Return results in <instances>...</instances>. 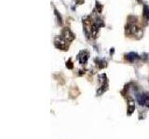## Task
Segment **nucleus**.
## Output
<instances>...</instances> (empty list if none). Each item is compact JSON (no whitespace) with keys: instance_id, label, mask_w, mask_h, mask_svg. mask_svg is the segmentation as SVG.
I'll use <instances>...</instances> for the list:
<instances>
[{"instance_id":"1","label":"nucleus","mask_w":149,"mask_h":139,"mask_svg":"<svg viewBox=\"0 0 149 139\" xmlns=\"http://www.w3.org/2000/svg\"><path fill=\"white\" fill-rule=\"evenodd\" d=\"M125 33H126V34H129V35L130 34L138 35V38H140L143 34V31L134 22H129L126 25V28H125Z\"/></svg>"},{"instance_id":"12","label":"nucleus","mask_w":149,"mask_h":139,"mask_svg":"<svg viewBox=\"0 0 149 139\" xmlns=\"http://www.w3.org/2000/svg\"><path fill=\"white\" fill-rule=\"evenodd\" d=\"M96 10L98 13H102V6L99 2H96Z\"/></svg>"},{"instance_id":"7","label":"nucleus","mask_w":149,"mask_h":139,"mask_svg":"<svg viewBox=\"0 0 149 139\" xmlns=\"http://www.w3.org/2000/svg\"><path fill=\"white\" fill-rule=\"evenodd\" d=\"M126 59H128L129 61L133 62V61H135V60H137V59H139V56L137 55V53H134V52H130V53H128V54L126 55Z\"/></svg>"},{"instance_id":"6","label":"nucleus","mask_w":149,"mask_h":139,"mask_svg":"<svg viewBox=\"0 0 149 139\" xmlns=\"http://www.w3.org/2000/svg\"><path fill=\"white\" fill-rule=\"evenodd\" d=\"M89 58V51H87V50L80 51V53L77 56V59L79 60V63L82 64V65H84V64H86L88 62Z\"/></svg>"},{"instance_id":"13","label":"nucleus","mask_w":149,"mask_h":139,"mask_svg":"<svg viewBox=\"0 0 149 139\" xmlns=\"http://www.w3.org/2000/svg\"><path fill=\"white\" fill-rule=\"evenodd\" d=\"M66 67L68 68V69H70V70L73 69V62H72V60H71V59H69L68 61L66 62Z\"/></svg>"},{"instance_id":"9","label":"nucleus","mask_w":149,"mask_h":139,"mask_svg":"<svg viewBox=\"0 0 149 139\" xmlns=\"http://www.w3.org/2000/svg\"><path fill=\"white\" fill-rule=\"evenodd\" d=\"M143 15H144V18H145V19H146L147 21H149V7L147 5H145V6H144Z\"/></svg>"},{"instance_id":"14","label":"nucleus","mask_w":149,"mask_h":139,"mask_svg":"<svg viewBox=\"0 0 149 139\" xmlns=\"http://www.w3.org/2000/svg\"><path fill=\"white\" fill-rule=\"evenodd\" d=\"M114 50H115L114 48H112V49H111V51H110V53H111V54H113V53H114Z\"/></svg>"},{"instance_id":"4","label":"nucleus","mask_w":149,"mask_h":139,"mask_svg":"<svg viewBox=\"0 0 149 139\" xmlns=\"http://www.w3.org/2000/svg\"><path fill=\"white\" fill-rule=\"evenodd\" d=\"M137 101L140 106H145L146 108H149V94H139L137 96Z\"/></svg>"},{"instance_id":"8","label":"nucleus","mask_w":149,"mask_h":139,"mask_svg":"<svg viewBox=\"0 0 149 139\" xmlns=\"http://www.w3.org/2000/svg\"><path fill=\"white\" fill-rule=\"evenodd\" d=\"M135 110V104H134V101L130 99L128 102V115H132V113Z\"/></svg>"},{"instance_id":"3","label":"nucleus","mask_w":149,"mask_h":139,"mask_svg":"<svg viewBox=\"0 0 149 139\" xmlns=\"http://www.w3.org/2000/svg\"><path fill=\"white\" fill-rule=\"evenodd\" d=\"M54 45L55 46L60 49V50H67V48H68V42L66 41V40H64V38L62 37V35H60V36H57L55 38V40H54Z\"/></svg>"},{"instance_id":"15","label":"nucleus","mask_w":149,"mask_h":139,"mask_svg":"<svg viewBox=\"0 0 149 139\" xmlns=\"http://www.w3.org/2000/svg\"><path fill=\"white\" fill-rule=\"evenodd\" d=\"M137 2H138V3H141V0H137Z\"/></svg>"},{"instance_id":"10","label":"nucleus","mask_w":149,"mask_h":139,"mask_svg":"<svg viewBox=\"0 0 149 139\" xmlns=\"http://www.w3.org/2000/svg\"><path fill=\"white\" fill-rule=\"evenodd\" d=\"M54 14H55V16L57 17V20H58L59 24L60 25H62V24H63V19H62V16L60 15V13L58 12V10H57V9H54Z\"/></svg>"},{"instance_id":"2","label":"nucleus","mask_w":149,"mask_h":139,"mask_svg":"<svg viewBox=\"0 0 149 139\" xmlns=\"http://www.w3.org/2000/svg\"><path fill=\"white\" fill-rule=\"evenodd\" d=\"M99 78H100V87H99L98 91H97V95L101 96L102 94H103L108 89V81H107L105 74L100 75Z\"/></svg>"},{"instance_id":"11","label":"nucleus","mask_w":149,"mask_h":139,"mask_svg":"<svg viewBox=\"0 0 149 139\" xmlns=\"http://www.w3.org/2000/svg\"><path fill=\"white\" fill-rule=\"evenodd\" d=\"M96 62H97V64L99 65V67L101 68H104V67H106V61H104V60H100V59H96Z\"/></svg>"},{"instance_id":"5","label":"nucleus","mask_w":149,"mask_h":139,"mask_svg":"<svg viewBox=\"0 0 149 139\" xmlns=\"http://www.w3.org/2000/svg\"><path fill=\"white\" fill-rule=\"evenodd\" d=\"M62 37L64 38V40H66L67 42H72L75 40V34H73L71 30L66 27L62 32Z\"/></svg>"}]
</instances>
